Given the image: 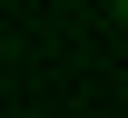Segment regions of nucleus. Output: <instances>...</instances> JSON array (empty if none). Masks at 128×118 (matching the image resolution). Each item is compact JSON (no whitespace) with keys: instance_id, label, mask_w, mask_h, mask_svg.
I'll use <instances>...</instances> for the list:
<instances>
[{"instance_id":"f257e3e1","label":"nucleus","mask_w":128,"mask_h":118,"mask_svg":"<svg viewBox=\"0 0 128 118\" xmlns=\"http://www.w3.org/2000/svg\"><path fill=\"white\" fill-rule=\"evenodd\" d=\"M118 30H128V0H118Z\"/></svg>"}]
</instances>
